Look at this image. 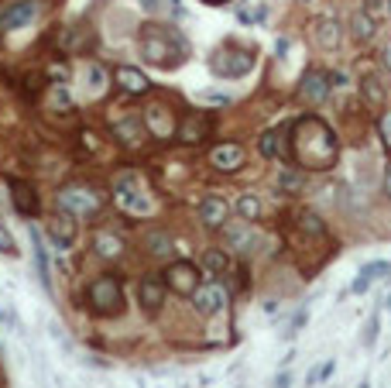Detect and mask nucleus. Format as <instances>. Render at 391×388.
I'll return each instance as SVG.
<instances>
[{
	"mask_svg": "<svg viewBox=\"0 0 391 388\" xmlns=\"http://www.w3.org/2000/svg\"><path fill=\"white\" fill-rule=\"evenodd\" d=\"M292 158L305 169H333L340 148L333 131L319 120V117H302L292 127Z\"/></svg>",
	"mask_w": 391,
	"mask_h": 388,
	"instance_id": "f257e3e1",
	"label": "nucleus"
},
{
	"mask_svg": "<svg viewBox=\"0 0 391 388\" xmlns=\"http://www.w3.org/2000/svg\"><path fill=\"white\" fill-rule=\"evenodd\" d=\"M137 45H141V55L148 66H158L165 73L179 69L189 55V41L175 31V28H165V24H144L141 35H137Z\"/></svg>",
	"mask_w": 391,
	"mask_h": 388,
	"instance_id": "f03ea898",
	"label": "nucleus"
},
{
	"mask_svg": "<svg viewBox=\"0 0 391 388\" xmlns=\"http://www.w3.org/2000/svg\"><path fill=\"white\" fill-rule=\"evenodd\" d=\"M113 196H117V206L127 210V213H134V216H148L151 213V196H148V190H144V183H141L137 172L117 176Z\"/></svg>",
	"mask_w": 391,
	"mask_h": 388,
	"instance_id": "7ed1b4c3",
	"label": "nucleus"
},
{
	"mask_svg": "<svg viewBox=\"0 0 391 388\" xmlns=\"http://www.w3.org/2000/svg\"><path fill=\"white\" fill-rule=\"evenodd\" d=\"M90 306L99 316H117L124 309V286L117 275H99L90 286Z\"/></svg>",
	"mask_w": 391,
	"mask_h": 388,
	"instance_id": "20e7f679",
	"label": "nucleus"
},
{
	"mask_svg": "<svg viewBox=\"0 0 391 388\" xmlns=\"http://www.w3.org/2000/svg\"><path fill=\"white\" fill-rule=\"evenodd\" d=\"M209 69L220 80H240L254 69V55L244 52V48H220V52L209 55Z\"/></svg>",
	"mask_w": 391,
	"mask_h": 388,
	"instance_id": "39448f33",
	"label": "nucleus"
},
{
	"mask_svg": "<svg viewBox=\"0 0 391 388\" xmlns=\"http://www.w3.org/2000/svg\"><path fill=\"white\" fill-rule=\"evenodd\" d=\"M99 203H103L99 193L90 190V186H66L59 193V210L69 213V216H90V213L99 210Z\"/></svg>",
	"mask_w": 391,
	"mask_h": 388,
	"instance_id": "423d86ee",
	"label": "nucleus"
},
{
	"mask_svg": "<svg viewBox=\"0 0 391 388\" xmlns=\"http://www.w3.org/2000/svg\"><path fill=\"white\" fill-rule=\"evenodd\" d=\"M165 286L172 292H179V295H193V292L202 286V275H199V268L189 265V261H175V265H169V272H165Z\"/></svg>",
	"mask_w": 391,
	"mask_h": 388,
	"instance_id": "0eeeda50",
	"label": "nucleus"
},
{
	"mask_svg": "<svg viewBox=\"0 0 391 388\" xmlns=\"http://www.w3.org/2000/svg\"><path fill=\"white\" fill-rule=\"evenodd\" d=\"M193 306L196 313H202V316H216L227 306V289L220 282H206V286H199L193 292Z\"/></svg>",
	"mask_w": 391,
	"mask_h": 388,
	"instance_id": "6e6552de",
	"label": "nucleus"
},
{
	"mask_svg": "<svg viewBox=\"0 0 391 388\" xmlns=\"http://www.w3.org/2000/svg\"><path fill=\"white\" fill-rule=\"evenodd\" d=\"M10 203H14V210L21 216H35L41 210V199L35 193V186L24 183V179H10Z\"/></svg>",
	"mask_w": 391,
	"mask_h": 388,
	"instance_id": "1a4fd4ad",
	"label": "nucleus"
},
{
	"mask_svg": "<svg viewBox=\"0 0 391 388\" xmlns=\"http://www.w3.org/2000/svg\"><path fill=\"white\" fill-rule=\"evenodd\" d=\"M35 14H38V3L35 0H17V3H10V7L0 10V28H7V31L24 28V24L35 21Z\"/></svg>",
	"mask_w": 391,
	"mask_h": 388,
	"instance_id": "9d476101",
	"label": "nucleus"
},
{
	"mask_svg": "<svg viewBox=\"0 0 391 388\" xmlns=\"http://www.w3.org/2000/svg\"><path fill=\"white\" fill-rule=\"evenodd\" d=\"M165 279H155V275H148L144 282H141V289H137V299H141V309L148 313V316H155L158 309H162V302H165Z\"/></svg>",
	"mask_w": 391,
	"mask_h": 388,
	"instance_id": "9b49d317",
	"label": "nucleus"
},
{
	"mask_svg": "<svg viewBox=\"0 0 391 388\" xmlns=\"http://www.w3.org/2000/svg\"><path fill=\"white\" fill-rule=\"evenodd\" d=\"M391 279V261H368L364 268H361V275H357V282L350 286L354 295H364V292L371 289V282H388Z\"/></svg>",
	"mask_w": 391,
	"mask_h": 388,
	"instance_id": "f8f14e48",
	"label": "nucleus"
},
{
	"mask_svg": "<svg viewBox=\"0 0 391 388\" xmlns=\"http://www.w3.org/2000/svg\"><path fill=\"white\" fill-rule=\"evenodd\" d=\"M48 234H52V244H55L59 251H69L73 241H76V220H73L69 213H59V216L48 223Z\"/></svg>",
	"mask_w": 391,
	"mask_h": 388,
	"instance_id": "ddd939ff",
	"label": "nucleus"
},
{
	"mask_svg": "<svg viewBox=\"0 0 391 388\" xmlns=\"http://www.w3.org/2000/svg\"><path fill=\"white\" fill-rule=\"evenodd\" d=\"M326 93H330V83H326V76L323 73H305L302 76V83H298V97L305 100V103H323L326 100Z\"/></svg>",
	"mask_w": 391,
	"mask_h": 388,
	"instance_id": "4468645a",
	"label": "nucleus"
},
{
	"mask_svg": "<svg viewBox=\"0 0 391 388\" xmlns=\"http://www.w3.org/2000/svg\"><path fill=\"white\" fill-rule=\"evenodd\" d=\"M209 162H213L220 172H233V169L244 165V148H240V145H216L213 155H209Z\"/></svg>",
	"mask_w": 391,
	"mask_h": 388,
	"instance_id": "2eb2a0df",
	"label": "nucleus"
},
{
	"mask_svg": "<svg viewBox=\"0 0 391 388\" xmlns=\"http://www.w3.org/2000/svg\"><path fill=\"white\" fill-rule=\"evenodd\" d=\"M113 80H117V86L124 90V93H148V76L141 73V69H134V66H120L117 73H113Z\"/></svg>",
	"mask_w": 391,
	"mask_h": 388,
	"instance_id": "dca6fc26",
	"label": "nucleus"
},
{
	"mask_svg": "<svg viewBox=\"0 0 391 388\" xmlns=\"http://www.w3.org/2000/svg\"><path fill=\"white\" fill-rule=\"evenodd\" d=\"M31 248H35V268H38V279L45 289H52V265H48V248H45V237L31 227Z\"/></svg>",
	"mask_w": 391,
	"mask_h": 388,
	"instance_id": "f3484780",
	"label": "nucleus"
},
{
	"mask_svg": "<svg viewBox=\"0 0 391 388\" xmlns=\"http://www.w3.org/2000/svg\"><path fill=\"white\" fill-rule=\"evenodd\" d=\"M227 213H230V206H227V199H220V196H206L202 206H199V216H202L206 227H223Z\"/></svg>",
	"mask_w": 391,
	"mask_h": 388,
	"instance_id": "a211bd4d",
	"label": "nucleus"
},
{
	"mask_svg": "<svg viewBox=\"0 0 391 388\" xmlns=\"http://www.w3.org/2000/svg\"><path fill=\"white\" fill-rule=\"evenodd\" d=\"M206 134H209V117H206V113H193V117H186L182 127H179V138L189 141V145L202 141Z\"/></svg>",
	"mask_w": 391,
	"mask_h": 388,
	"instance_id": "6ab92c4d",
	"label": "nucleus"
},
{
	"mask_svg": "<svg viewBox=\"0 0 391 388\" xmlns=\"http://www.w3.org/2000/svg\"><path fill=\"white\" fill-rule=\"evenodd\" d=\"M144 124H148V131H151L155 138H169V134L175 131V124H172V117H169L165 107H151V110L144 113Z\"/></svg>",
	"mask_w": 391,
	"mask_h": 388,
	"instance_id": "aec40b11",
	"label": "nucleus"
},
{
	"mask_svg": "<svg viewBox=\"0 0 391 388\" xmlns=\"http://www.w3.org/2000/svg\"><path fill=\"white\" fill-rule=\"evenodd\" d=\"M261 155H265V158H282V162L292 158V155L282 148V131H268V134H261Z\"/></svg>",
	"mask_w": 391,
	"mask_h": 388,
	"instance_id": "412c9836",
	"label": "nucleus"
},
{
	"mask_svg": "<svg viewBox=\"0 0 391 388\" xmlns=\"http://www.w3.org/2000/svg\"><path fill=\"white\" fill-rule=\"evenodd\" d=\"M312 35H316V41L326 45V48H336V45H340V28H336L333 21H316Z\"/></svg>",
	"mask_w": 391,
	"mask_h": 388,
	"instance_id": "4be33fe9",
	"label": "nucleus"
},
{
	"mask_svg": "<svg viewBox=\"0 0 391 388\" xmlns=\"http://www.w3.org/2000/svg\"><path fill=\"white\" fill-rule=\"evenodd\" d=\"M93 248H97L99 258H120V251H124L120 237H113V234H97L93 237Z\"/></svg>",
	"mask_w": 391,
	"mask_h": 388,
	"instance_id": "5701e85b",
	"label": "nucleus"
},
{
	"mask_svg": "<svg viewBox=\"0 0 391 388\" xmlns=\"http://www.w3.org/2000/svg\"><path fill=\"white\" fill-rule=\"evenodd\" d=\"M333 368H336V361H333V358H326V361H316V364L309 368V375H305V385L316 388V385H323V382H330Z\"/></svg>",
	"mask_w": 391,
	"mask_h": 388,
	"instance_id": "b1692460",
	"label": "nucleus"
},
{
	"mask_svg": "<svg viewBox=\"0 0 391 388\" xmlns=\"http://www.w3.org/2000/svg\"><path fill=\"white\" fill-rule=\"evenodd\" d=\"M103 86H106V73H103V66L93 62V66L86 69V90H90L93 97H99V93H103Z\"/></svg>",
	"mask_w": 391,
	"mask_h": 388,
	"instance_id": "393cba45",
	"label": "nucleus"
},
{
	"mask_svg": "<svg viewBox=\"0 0 391 388\" xmlns=\"http://www.w3.org/2000/svg\"><path fill=\"white\" fill-rule=\"evenodd\" d=\"M237 213H240V220H258V213H261V203H258V196H240L237 199Z\"/></svg>",
	"mask_w": 391,
	"mask_h": 388,
	"instance_id": "a878e982",
	"label": "nucleus"
},
{
	"mask_svg": "<svg viewBox=\"0 0 391 388\" xmlns=\"http://www.w3.org/2000/svg\"><path fill=\"white\" fill-rule=\"evenodd\" d=\"M295 223H298V227H302V230H305V234H312V237H319V234H323V230H326V227H323V220H319V216H316V213H312V210H302V213H298V220H295Z\"/></svg>",
	"mask_w": 391,
	"mask_h": 388,
	"instance_id": "bb28decb",
	"label": "nucleus"
},
{
	"mask_svg": "<svg viewBox=\"0 0 391 388\" xmlns=\"http://www.w3.org/2000/svg\"><path fill=\"white\" fill-rule=\"evenodd\" d=\"M202 268H206L209 275H223V272H227V255H223V251H206V255H202Z\"/></svg>",
	"mask_w": 391,
	"mask_h": 388,
	"instance_id": "cd10ccee",
	"label": "nucleus"
},
{
	"mask_svg": "<svg viewBox=\"0 0 391 388\" xmlns=\"http://www.w3.org/2000/svg\"><path fill=\"white\" fill-rule=\"evenodd\" d=\"M117 138L127 141V145H137V141H141V124H137V120H120V124H117Z\"/></svg>",
	"mask_w": 391,
	"mask_h": 388,
	"instance_id": "c85d7f7f",
	"label": "nucleus"
},
{
	"mask_svg": "<svg viewBox=\"0 0 391 388\" xmlns=\"http://www.w3.org/2000/svg\"><path fill=\"white\" fill-rule=\"evenodd\" d=\"M0 326H3V330H10V333H24V326H21V316H17L10 306H0Z\"/></svg>",
	"mask_w": 391,
	"mask_h": 388,
	"instance_id": "c756f323",
	"label": "nucleus"
},
{
	"mask_svg": "<svg viewBox=\"0 0 391 388\" xmlns=\"http://www.w3.org/2000/svg\"><path fill=\"white\" fill-rule=\"evenodd\" d=\"M148 251L151 255H169L172 251V237L169 234H148Z\"/></svg>",
	"mask_w": 391,
	"mask_h": 388,
	"instance_id": "7c9ffc66",
	"label": "nucleus"
},
{
	"mask_svg": "<svg viewBox=\"0 0 391 388\" xmlns=\"http://www.w3.org/2000/svg\"><path fill=\"white\" fill-rule=\"evenodd\" d=\"M378 333H381V320H378V313L368 320V326H364V333H361V340H364V347H374L378 344Z\"/></svg>",
	"mask_w": 391,
	"mask_h": 388,
	"instance_id": "2f4dec72",
	"label": "nucleus"
},
{
	"mask_svg": "<svg viewBox=\"0 0 391 388\" xmlns=\"http://www.w3.org/2000/svg\"><path fill=\"white\" fill-rule=\"evenodd\" d=\"M302 186H305L302 172H292V169H289V172H285V176L278 179V190H285V193H298Z\"/></svg>",
	"mask_w": 391,
	"mask_h": 388,
	"instance_id": "473e14b6",
	"label": "nucleus"
},
{
	"mask_svg": "<svg viewBox=\"0 0 391 388\" xmlns=\"http://www.w3.org/2000/svg\"><path fill=\"white\" fill-rule=\"evenodd\" d=\"M227 241H230V244H247V241H251V234H247V220L227 227Z\"/></svg>",
	"mask_w": 391,
	"mask_h": 388,
	"instance_id": "72a5a7b5",
	"label": "nucleus"
},
{
	"mask_svg": "<svg viewBox=\"0 0 391 388\" xmlns=\"http://www.w3.org/2000/svg\"><path fill=\"white\" fill-rule=\"evenodd\" d=\"M52 103H55V107H66V110H73V97H69V90H66L62 83H55V86H52Z\"/></svg>",
	"mask_w": 391,
	"mask_h": 388,
	"instance_id": "f704fd0d",
	"label": "nucleus"
},
{
	"mask_svg": "<svg viewBox=\"0 0 391 388\" xmlns=\"http://www.w3.org/2000/svg\"><path fill=\"white\" fill-rule=\"evenodd\" d=\"M0 255H10V258L17 255V248H14V237H10V230H7L3 223H0Z\"/></svg>",
	"mask_w": 391,
	"mask_h": 388,
	"instance_id": "c9c22d12",
	"label": "nucleus"
},
{
	"mask_svg": "<svg viewBox=\"0 0 391 388\" xmlns=\"http://www.w3.org/2000/svg\"><path fill=\"white\" fill-rule=\"evenodd\" d=\"M199 100H202V103H213V107H227V103H230V97H227V93H213V90H202V93H199Z\"/></svg>",
	"mask_w": 391,
	"mask_h": 388,
	"instance_id": "e433bc0d",
	"label": "nucleus"
},
{
	"mask_svg": "<svg viewBox=\"0 0 391 388\" xmlns=\"http://www.w3.org/2000/svg\"><path fill=\"white\" fill-rule=\"evenodd\" d=\"M385 10H388V0H368V17L371 21H378Z\"/></svg>",
	"mask_w": 391,
	"mask_h": 388,
	"instance_id": "4c0bfd02",
	"label": "nucleus"
},
{
	"mask_svg": "<svg viewBox=\"0 0 391 388\" xmlns=\"http://www.w3.org/2000/svg\"><path fill=\"white\" fill-rule=\"evenodd\" d=\"M364 97L368 103H381V86H374V80H364Z\"/></svg>",
	"mask_w": 391,
	"mask_h": 388,
	"instance_id": "58836bf2",
	"label": "nucleus"
},
{
	"mask_svg": "<svg viewBox=\"0 0 391 388\" xmlns=\"http://www.w3.org/2000/svg\"><path fill=\"white\" fill-rule=\"evenodd\" d=\"M302 326H305V309H298V313H295V316H292V323H289V330H285V337H295V333H298Z\"/></svg>",
	"mask_w": 391,
	"mask_h": 388,
	"instance_id": "ea45409f",
	"label": "nucleus"
},
{
	"mask_svg": "<svg viewBox=\"0 0 391 388\" xmlns=\"http://www.w3.org/2000/svg\"><path fill=\"white\" fill-rule=\"evenodd\" d=\"M368 24H371L368 17H354V35H357V38H368V35H371V28H368Z\"/></svg>",
	"mask_w": 391,
	"mask_h": 388,
	"instance_id": "a19ab883",
	"label": "nucleus"
},
{
	"mask_svg": "<svg viewBox=\"0 0 391 388\" xmlns=\"http://www.w3.org/2000/svg\"><path fill=\"white\" fill-rule=\"evenodd\" d=\"M271 388H292V375H289V371H278L275 382H271Z\"/></svg>",
	"mask_w": 391,
	"mask_h": 388,
	"instance_id": "79ce46f5",
	"label": "nucleus"
},
{
	"mask_svg": "<svg viewBox=\"0 0 391 388\" xmlns=\"http://www.w3.org/2000/svg\"><path fill=\"white\" fill-rule=\"evenodd\" d=\"M381 138H385V141L391 145V113H385V117H381Z\"/></svg>",
	"mask_w": 391,
	"mask_h": 388,
	"instance_id": "37998d69",
	"label": "nucleus"
},
{
	"mask_svg": "<svg viewBox=\"0 0 391 388\" xmlns=\"http://www.w3.org/2000/svg\"><path fill=\"white\" fill-rule=\"evenodd\" d=\"M199 3H206V7H223V3H230V0H199Z\"/></svg>",
	"mask_w": 391,
	"mask_h": 388,
	"instance_id": "c03bdc74",
	"label": "nucleus"
},
{
	"mask_svg": "<svg viewBox=\"0 0 391 388\" xmlns=\"http://www.w3.org/2000/svg\"><path fill=\"white\" fill-rule=\"evenodd\" d=\"M385 186H388V193H391V165H388V179H385Z\"/></svg>",
	"mask_w": 391,
	"mask_h": 388,
	"instance_id": "a18cd8bd",
	"label": "nucleus"
},
{
	"mask_svg": "<svg viewBox=\"0 0 391 388\" xmlns=\"http://www.w3.org/2000/svg\"><path fill=\"white\" fill-rule=\"evenodd\" d=\"M361 388H371V385H368V382H364V385H361Z\"/></svg>",
	"mask_w": 391,
	"mask_h": 388,
	"instance_id": "49530a36",
	"label": "nucleus"
},
{
	"mask_svg": "<svg viewBox=\"0 0 391 388\" xmlns=\"http://www.w3.org/2000/svg\"><path fill=\"white\" fill-rule=\"evenodd\" d=\"M388 10H391V3H388Z\"/></svg>",
	"mask_w": 391,
	"mask_h": 388,
	"instance_id": "de8ad7c7",
	"label": "nucleus"
}]
</instances>
